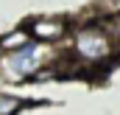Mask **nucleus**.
<instances>
[{"label": "nucleus", "mask_w": 120, "mask_h": 115, "mask_svg": "<svg viewBox=\"0 0 120 115\" xmlns=\"http://www.w3.org/2000/svg\"><path fill=\"white\" fill-rule=\"evenodd\" d=\"M109 48H112V45H109V37L101 28H87L78 37V51L87 59H103L109 53Z\"/></svg>", "instance_id": "1"}, {"label": "nucleus", "mask_w": 120, "mask_h": 115, "mask_svg": "<svg viewBox=\"0 0 120 115\" xmlns=\"http://www.w3.org/2000/svg\"><path fill=\"white\" fill-rule=\"evenodd\" d=\"M31 31L39 37V42H50V39H59L61 34H64V23H50V20H39V23H34Z\"/></svg>", "instance_id": "2"}, {"label": "nucleus", "mask_w": 120, "mask_h": 115, "mask_svg": "<svg viewBox=\"0 0 120 115\" xmlns=\"http://www.w3.org/2000/svg\"><path fill=\"white\" fill-rule=\"evenodd\" d=\"M28 42V31H17V34H8L0 39V48H22Z\"/></svg>", "instance_id": "3"}, {"label": "nucleus", "mask_w": 120, "mask_h": 115, "mask_svg": "<svg viewBox=\"0 0 120 115\" xmlns=\"http://www.w3.org/2000/svg\"><path fill=\"white\" fill-rule=\"evenodd\" d=\"M20 104H17V98H8V95H0V115H11L17 110Z\"/></svg>", "instance_id": "4"}, {"label": "nucleus", "mask_w": 120, "mask_h": 115, "mask_svg": "<svg viewBox=\"0 0 120 115\" xmlns=\"http://www.w3.org/2000/svg\"><path fill=\"white\" fill-rule=\"evenodd\" d=\"M117 31H120V20H117Z\"/></svg>", "instance_id": "5"}]
</instances>
